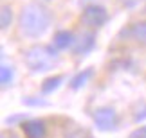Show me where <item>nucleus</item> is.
I'll return each mask as SVG.
<instances>
[{"label": "nucleus", "instance_id": "14", "mask_svg": "<svg viewBox=\"0 0 146 138\" xmlns=\"http://www.w3.org/2000/svg\"><path fill=\"white\" fill-rule=\"evenodd\" d=\"M92 2H98V0H80L81 5H87V4H92Z\"/></svg>", "mask_w": 146, "mask_h": 138}, {"label": "nucleus", "instance_id": "4", "mask_svg": "<svg viewBox=\"0 0 146 138\" xmlns=\"http://www.w3.org/2000/svg\"><path fill=\"white\" fill-rule=\"evenodd\" d=\"M96 32L98 31L80 27V31L76 32V41H74V45H72V48H70V54L76 59L87 58L88 54L94 50V47H96V38H98Z\"/></svg>", "mask_w": 146, "mask_h": 138}, {"label": "nucleus", "instance_id": "13", "mask_svg": "<svg viewBox=\"0 0 146 138\" xmlns=\"http://www.w3.org/2000/svg\"><path fill=\"white\" fill-rule=\"evenodd\" d=\"M128 138H146V126H141V128L133 129Z\"/></svg>", "mask_w": 146, "mask_h": 138}, {"label": "nucleus", "instance_id": "9", "mask_svg": "<svg viewBox=\"0 0 146 138\" xmlns=\"http://www.w3.org/2000/svg\"><path fill=\"white\" fill-rule=\"evenodd\" d=\"M0 25H2V32H7L9 27H13L16 24V18L18 16H15V7L13 4H7L4 2L2 4V13H0Z\"/></svg>", "mask_w": 146, "mask_h": 138}, {"label": "nucleus", "instance_id": "1", "mask_svg": "<svg viewBox=\"0 0 146 138\" xmlns=\"http://www.w3.org/2000/svg\"><path fill=\"white\" fill-rule=\"evenodd\" d=\"M54 24V13L47 4L33 0L22 5L16 18V34L24 41H36L50 31Z\"/></svg>", "mask_w": 146, "mask_h": 138}, {"label": "nucleus", "instance_id": "10", "mask_svg": "<svg viewBox=\"0 0 146 138\" xmlns=\"http://www.w3.org/2000/svg\"><path fill=\"white\" fill-rule=\"evenodd\" d=\"M0 81H2V90H7L9 86H13L15 82V67L7 63H2V68H0Z\"/></svg>", "mask_w": 146, "mask_h": 138}, {"label": "nucleus", "instance_id": "15", "mask_svg": "<svg viewBox=\"0 0 146 138\" xmlns=\"http://www.w3.org/2000/svg\"><path fill=\"white\" fill-rule=\"evenodd\" d=\"M38 2H43V4H47V5H49V4H52V2H56V0H38Z\"/></svg>", "mask_w": 146, "mask_h": 138}, {"label": "nucleus", "instance_id": "2", "mask_svg": "<svg viewBox=\"0 0 146 138\" xmlns=\"http://www.w3.org/2000/svg\"><path fill=\"white\" fill-rule=\"evenodd\" d=\"M61 61V52L52 43L47 45H31L24 50V63L35 74L54 70Z\"/></svg>", "mask_w": 146, "mask_h": 138}, {"label": "nucleus", "instance_id": "11", "mask_svg": "<svg viewBox=\"0 0 146 138\" xmlns=\"http://www.w3.org/2000/svg\"><path fill=\"white\" fill-rule=\"evenodd\" d=\"M63 74L60 75H54V77H49V79H45V82L42 84V93L43 95H49V93H52V90H56V88L60 86V82L63 81Z\"/></svg>", "mask_w": 146, "mask_h": 138}, {"label": "nucleus", "instance_id": "5", "mask_svg": "<svg viewBox=\"0 0 146 138\" xmlns=\"http://www.w3.org/2000/svg\"><path fill=\"white\" fill-rule=\"evenodd\" d=\"M92 118H94L96 128L101 129V131H114L117 126H119V113L112 106L96 108L94 113H92Z\"/></svg>", "mask_w": 146, "mask_h": 138}, {"label": "nucleus", "instance_id": "3", "mask_svg": "<svg viewBox=\"0 0 146 138\" xmlns=\"http://www.w3.org/2000/svg\"><path fill=\"white\" fill-rule=\"evenodd\" d=\"M110 20V13L108 9L105 7L103 4L99 2H92L83 5V9L80 11V16H78V25L85 27V29H92L98 31L101 27H105Z\"/></svg>", "mask_w": 146, "mask_h": 138}, {"label": "nucleus", "instance_id": "6", "mask_svg": "<svg viewBox=\"0 0 146 138\" xmlns=\"http://www.w3.org/2000/svg\"><path fill=\"white\" fill-rule=\"evenodd\" d=\"M126 43H133L137 47H146V20H135L128 24L119 34Z\"/></svg>", "mask_w": 146, "mask_h": 138}, {"label": "nucleus", "instance_id": "7", "mask_svg": "<svg viewBox=\"0 0 146 138\" xmlns=\"http://www.w3.org/2000/svg\"><path fill=\"white\" fill-rule=\"evenodd\" d=\"M24 138H47L49 126L43 118H29L20 124Z\"/></svg>", "mask_w": 146, "mask_h": 138}, {"label": "nucleus", "instance_id": "12", "mask_svg": "<svg viewBox=\"0 0 146 138\" xmlns=\"http://www.w3.org/2000/svg\"><path fill=\"white\" fill-rule=\"evenodd\" d=\"M90 75H92V70H90V68L85 70V74H83V72H80V74H78L74 79L70 81V88H72V90H78V88L85 86V84H87V79H88Z\"/></svg>", "mask_w": 146, "mask_h": 138}, {"label": "nucleus", "instance_id": "8", "mask_svg": "<svg viewBox=\"0 0 146 138\" xmlns=\"http://www.w3.org/2000/svg\"><path fill=\"white\" fill-rule=\"evenodd\" d=\"M76 32L78 31H72V29H58L52 34L50 43H52L60 52H67V50L70 52V48L76 41Z\"/></svg>", "mask_w": 146, "mask_h": 138}]
</instances>
